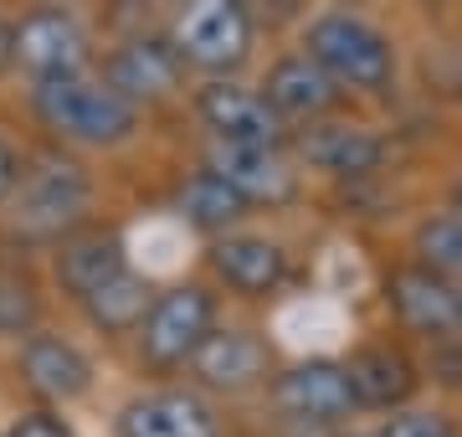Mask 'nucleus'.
Returning <instances> with one entry per match:
<instances>
[{
    "label": "nucleus",
    "instance_id": "nucleus-7",
    "mask_svg": "<svg viewBox=\"0 0 462 437\" xmlns=\"http://www.w3.org/2000/svg\"><path fill=\"white\" fill-rule=\"evenodd\" d=\"M196 114L216 135V144L278 150V139H282V118L267 108L263 93H252V88H242V83H226V78H216V83L200 88Z\"/></svg>",
    "mask_w": 462,
    "mask_h": 437
},
{
    "label": "nucleus",
    "instance_id": "nucleus-2",
    "mask_svg": "<svg viewBox=\"0 0 462 437\" xmlns=\"http://www.w3.org/2000/svg\"><path fill=\"white\" fill-rule=\"evenodd\" d=\"M88 196H93V185H88L83 165L47 150L32 165H21V181L11 191V221L26 237H62L83 221Z\"/></svg>",
    "mask_w": 462,
    "mask_h": 437
},
{
    "label": "nucleus",
    "instance_id": "nucleus-5",
    "mask_svg": "<svg viewBox=\"0 0 462 437\" xmlns=\"http://www.w3.org/2000/svg\"><path fill=\"white\" fill-rule=\"evenodd\" d=\"M11 62H21L36 83L83 78L88 62H93V42L72 11L47 5V11H32L11 26Z\"/></svg>",
    "mask_w": 462,
    "mask_h": 437
},
{
    "label": "nucleus",
    "instance_id": "nucleus-9",
    "mask_svg": "<svg viewBox=\"0 0 462 437\" xmlns=\"http://www.w3.org/2000/svg\"><path fill=\"white\" fill-rule=\"evenodd\" d=\"M103 83L114 88L124 103H160L175 93V83H180V57H175V47L170 42H160V36H134V42H124V47L108 57V78Z\"/></svg>",
    "mask_w": 462,
    "mask_h": 437
},
{
    "label": "nucleus",
    "instance_id": "nucleus-21",
    "mask_svg": "<svg viewBox=\"0 0 462 437\" xmlns=\"http://www.w3.org/2000/svg\"><path fill=\"white\" fill-rule=\"evenodd\" d=\"M149 303H154L149 284L129 268V273H118L114 284H103L98 293H88L83 309H88V320L98 324L103 335H129V330H139V324H144Z\"/></svg>",
    "mask_w": 462,
    "mask_h": 437
},
{
    "label": "nucleus",
    "instance_id": "nucleus-17",
    "mask_svg": "<svg viewBox=\"0 0 462 437\" xmlns=\"http://www.w3.org/2000/svg\"><path fill=\"white\" fill-rule=\"evenodd\" d=\"M334 93L339 88L324 78V72L309 62V57H282L278 68L267 72V108L278 118H314V114H324L334 103Z\"/></svg>",
    "mask_w": 462,
    "mask_h": 437
},
{
    "label": "nucleus",
    "instance_id": "nucleus-26",
    "mask_svg": "<svg viewBox=\"0 0 462 437\" xmlns=\"http://www.w3.org/2000/svg\"><path fill=\"white\" fill-rule=\"evenodd\" d=\"M21 165H26V160L16 154V144L0 135V201H11V191H16V181H21Z\"/></svg>",
    "mask_w": 462,
    "mask_h": 437
},
{
    "label": "nucleus",
    "instance_id": "nucleus-11",
    "mask_svg": "<svg viewBox=\"0 0 462 437\" xmlns=\"http://www.w3.org/2000/svg\"><path fill=\"white\" fill-rule=\"evenodd\" d=\"M278 406L293 422H339L355 412V391H349L345 366L334 360H303L278 381Z\"/></svg>",
    "mask_w": 462,
    "mask_h": 437
},
{
    "label": "nucleus",
    "instance_id": "nucleus-14",
    "mask_svg": "<svg viewBox=\"0 0 462 437\" xmlns=\"http://www.w3.org/2000/svg\"><path fill=\"white\" fill-rule=\"evenodd\" d=\"M211 175L242 196V201H288L293 196V170L278 150H242V144H216L211 150Z\"/></svg>",
    "mask_w": 462,
    "mask_h": 437
},
{
    "label": "nucleus",
    "instance_id": "nucleus-18",
    "mask_svg": "<svg viewBox=\"0 0 462 437\" xmlns=\"http://www.w3.org/2000/svg\"><path fill=\"white\" fill-rule=\"evenodd\" d=\"M345 376H349V391H355V406H396V402H406L411 386H416L411 366H406L391 345L360 350L345 366Z\"/></svg>",
    "mask_w": 462,
    "mask_h": 437
},
{
    "label": "nucleus",
    "instance_id": "nucleus-28",
    "mask_svg": "<svg viewBox=\"0 0 462 437\" xmlns=\"http://www.w3.org/2000/svg\"><path fill=\"white\" fill-rule=\"evenodd\" d=\"M452 217L462 221V185H457V196H452Z\"/></svg>",
    "mask_w": 462,
    "mask_h": 437
},
{
    "label": "nucleus",
    "instance_id": "nucleus-8",
    "mask_svg": "<svg viewBox=\"0 0 462 437\" xmlns=\"http://www.w3.org/2000/svg\"><path fill=\"white\" fill-rule=\"evenodd\" d=\"M118 437H221V417L196 391H149L118 412Z\"/></svg>",
    "mask_w": 462,
    "mask_h": 437
},
{
    "label": "nucleus",
    "instance_id": "nucleus-10",
    "mask_svg": "<svg viewBox=\"0 0 462 437\" xmlns=\"http://www.w3.org/2000/svg\"><path fill=\"white\" fill-rule=\"evenodd\" d=\"M21 381L36 396L67 406V402H78V396L93 391V360L62 335H32L21 345Z\"/></svg>",
    "mask_w": 462,
    "mask_h": 437
},
{
    "label": "nucleus",
    "instance_id": "nucleus-29",
    "mask_svg": "<svg viewBox=\"0 0 462 437\" xmlns=\"http://www.w3.org/2000/svg\"><path fill=\"white\" fill-rule=\"evenodd\" d=\"M452 303H457V324H462V288H452Z\"/></svg>",
    "mask_w": 462,
    "mask_h": 437
},
{
    "label": "nucleus",
    "instance_id": "nucleus-16",
    "mask_svg": "<svg viewBox=\"0 0 462 437\" xmlns=\"http://www.w3.org/2000/svg\"><path fill=\"white\" fill-rule=\"evenodd\" d=\"M380 154H385V144L360 124H319L303 135V160L329 175H365L380 165Z\"/></svg>",
    "mask_w": 462,
    "mask_h": 437
},
{
    "label": "nucleus",
    "instance_id": "nucleus-13",
    "mask_svg": "<svg viewBox=\"0 0 462 437\" xmlns=\"http://www.w3.org/2000/svg\"><path fill=\"white\" fill-rule=\"evenodd\" d=\"M118 273H129V253L118 232H88V237H67L57 247V284L83 303L88 293H98L103 284H114Z\"/></svg>",
    "mask_w": 462,
    "mask_h": 437
},
{
    "label": "nucleus",
    "instance_id": "nucleus-25",
    "mask_svg": "<svg viewBox=\"0 0 462 437\" xmlns=\"http://www.w3.org/2000/svg\"><path fill=\"white\" fill-rule=\"evenodd\" d=\"M5 437H78V432H72V422L57 417V412H26Z\"/></svg>",
    "mask_w": 462,
    "mask_h": 437
},
{
    "label": "nucleus",
    "instance_id": "nucleus-1",
    "mask_svg": "<svg viewBox=\"0 0 462 437\" xmlns=\"http://www.w3.org/2000/svg\"><path fill=\"white\" fill-rule=\"evenodd\" d=\"M36 118L51 135L72 139V144H124L139 124V108L124 103L108 83L98 78H57V83H36L32 93Z\"/></svg>",
    "mask_w": 462,
    "mask_h": 437
},
{
    "label": "nucleus",
    "instance_id": "nucleus-23",
    "mask_svg": "<svg viewBox=\"0 0 462 437\" xmlns=\"http://www.w3.org/2000/svg\"><path fill=\"white\" fill-rule=\"evenodd\" d=\"M42 314V299L36 288L16 273H0V335H26Z\"/></svg>",
    "mask_w": 462,
    "mask_h": 437
},
{
    "label": "nucleus",
    "instance_id": "nucleus-3",
    "mask_svg": "<svg viewBox=\"0 0 462 437\" xmlns=\"http://www.w3.org/2000/svg\"><path fill=\"white\" fill-rule=\"evenodd\" d=\"M329 83L349 88H385L396 72V51L391 42L370 26V21L349 16V11H329L309 26V51H303Z\"/></svg>",
    "mask_w": 462,
    "mask_h": 437
},
{
    "label": "nucleus",
    "instance_id": "nucleus-24",
    "mask_svg": "<svg viewBox=\"0 0 462 437\" xmlns=\"http://www.w3.org/2000/svg\"><path fill=\"white\" fill-rule=\"evenodd\" d=\"M375 437H452V427L437 412H401L385 427H375Z\"/></svg>",
    "mask_w": 462,
    "mask_h": 437
},
{
    "label": "nucleus",
    "instance_id": "nucleus-19",
    "mask_svg": "<svg viewBox=\"0 0 462 437\" xmlns=\"http://www.w3.org/2000/svg\"><path fill=\"white\" fill-rule=\"evenodd\" d=\"M391 303H396V314L411 324V330H447V324H457L452 288H447L431 268L396 273V278H391Z\"/></svg>",
    "mask_w": 462,
    "mask_h": 437
},
{
    "label": "nucleus",
    "instance_id": "nucleus-30",
    "mask_svg": "<svg viewBox=\"0 0 462 437\" xmlns=\"http://www.w3.org/2000/svg\"><path fill=\"white\" fill-rule=\"evenodd\" d=\"M365 437H375V432H365Z\"/></svg>",
    "mask_w": 462,
    "mask_h": 437
},
{
    "label": "nucleus",
    "instance_id": "nucleus-20",
    "mask_svg": "<svg viewBox=\"0 0 462 437\" xmlns=\"http://www.w3.org/2000/svg\"><path fill=\"white\" fill-rule=\"evenodd\" d=\"M175 211H180L190 227H200V232H226V227H236V221L247 217V201H242L221 175L196 170V175L180 181V191H175Z\"/></svg>",
    "mask_w": 462,
    "mask_h": 437
},
{
    "label": "nucleus",
    "instance_id": "nucleus-4",
    "mask_svg": "<svg viewBox=\"0 0 462 437\" xmlns=\"http://www.w3.org/2000/svg\"><path fill=\"white\" fill-rule=\"evenodd\" d=\"M216 330V303L200 284H175L165 293H154L144 324H139V355L154 370H175L185 360H196L206 335Z\"/></svg>",
    "mask_w": 462,
    "mask_h": 437
},
{
    "label": "nucleus",
    "instance_id": "nucleus-12",
    "mask_svg": "<svg viewBox=\"0 0 462 437\" xmlns=\"http://www.w3.org/2000/svg\"><path fill=\"white\" fill-rule=\"evenodd\" d=\"M190 366L211 391H247L267 376V345L252 330H211Z\"/></svg>",
    "mask_w": 462,
    "mask_h": 437
},
{
    "label": "nucleus",
    "instance_id": "nucleus-27",
    "mask_svg": "<svg viewBox=\"0 0 462 437\" xmlns=\"http://www.w3.org/2000/svg\"><path fill=\"white\" fill-rule=\"evenodd\" d=\"M11 68V26H5V21H0V72Z\"/></svg>",
    "mask_w": 462,
    "mask_h": 437
},
{
    "label": "nucleus",
    "instance_id": "nucleus-22",
    "mask_svg": "<svg viewBox=\"0 0 462 437\" xmlns=\"http://www.w3.org/2000/svg\"><path fill=\"white\" fill-rule=\"evenodd\" d=\"M416 253L431 263V273H462V221L457 217H431L416 232Z\"/></svg>",
    "mask_w": 462,
    "mask_h": 437
},
{
    "label": "nucleus",
    "instance_id": "nucleus-15",
    "mask_svg": "<svg viewBox=\"0 0 462 437\" xmlns=\"http://www.w3.org/2000/svg\"><path fill=\"white\" fill-rule=\"evenodd\" d=\"M211 268L236 293H273L288 263H282V247L267 237H221L211 247Z\"/></svg>",
    "mask_w": 462,
    "mask_h": 437
},
{
    "label": "nucleus",
    "instance_id": "nucleus-6",
    "mask_svg": "<svg viewBox=\"0 0 462 437\" xmlns=\"http://www.w3.org/2000/svg\"><path fill=\"white\" fill-rule=\"evenodd\" d=\"M175 57L196 62L206 72H231L247 62L252 51V16L231 0H200L175 21Z\"/></svg>",
    "mask_w": 462,
    "mask_h": 437
}]
</instances>
